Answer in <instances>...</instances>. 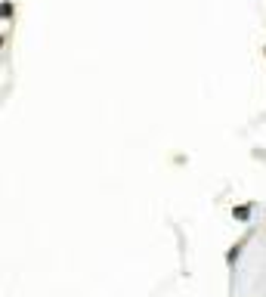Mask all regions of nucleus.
<instances>
[{
    "instance_id": "1",
    "label": "nucleus",
    "mask_w": 266,
    "mask_h": 297,
    "mask_svg": "<svg viewBox=\"0 0 266 297\" xmlns=\"http://www.w3.org/2000/svg\"><path fill=\"white\" fill-rule=\"evenodd\" d=\"M251 207H254V204H239V207H232V217H235V220H242V223H245V220H248V217H251Z\"/></svg>"
},
{
    "instance_id": "2",
    "label": "nucleus",
    "mask_w": 266,
    "mask_h": 297,
    "mask_svg": "<svg viewBox=\"0 0 266 297\" xmlns=\"http://www.w3.org/2000/svg\"><path fill=\"white\" fill-rule=\"evenodd\" d=\"M239 251H242V248L235 245V248H232L229 254H226V263H229V266H232V263H235V260H239Z\"/></svg>"
}]
</instances>
